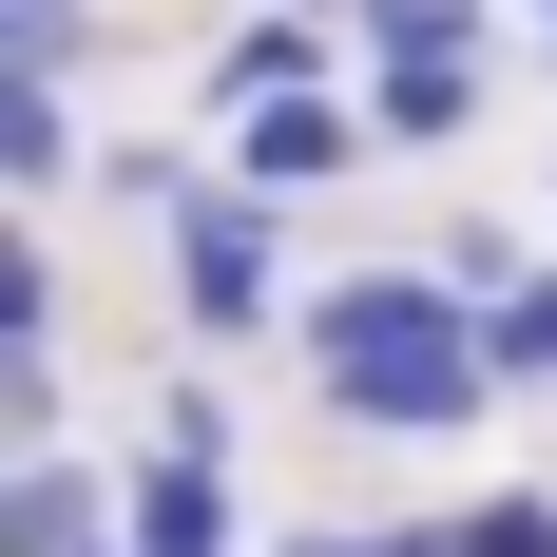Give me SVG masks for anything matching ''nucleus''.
I'll return each mask as SVG.
<instances>
[{"instance_id":"obj_1","label":"nucleus","mask_w":557,"mask_h":557,"mask_svg":"<svg viewBox=\"0 0 557 557\" xmlns=\"http://www.w3.org/2000/svg\"><path fill=\"white\" fill-rule=\"evenodd\" d=\"M288 366H308V423H327V443H385V461L481 443V423L519 404L500 327L443 288V250H366V270H327L308 308H288Z\"/></svg>"},{"instance_id":"obj_2","label":"nucleus","mask_w":557,"mask_h":557,"mask_svg":"<svg viewBox=\"0 0 557 557\" xmlns=\"http://www.w3.org/2000/svg\"><path fill=\"white\" fill-rule=\"evenodd\" d=\"M288 308H308V212H270V193H193V212L154 231V327L193 346V366H250V346H288Z\"/></svg>"},{"instance_id":"obj_3","label":"nucleus","mask_w":557,"mask_h":557,"mask_svg":"<svg viewBox=\"0 0 557 557\" xmlns=\"http://www.w3.org/2000/svg\"><path fill=\"white\" fill-rule=\"evenodd\" d=\"M366 58V115H385L404 173H461V135L500 115V58H519V0H366L346 20Z\"/></svg>"},{"instance_id":"obj_4","label":"nucleus","mask_w":557,"mask_h":557,"mask_svg":"<svg viewBox=\"0 0 557 557\" xmlns=\"http://www.w3.org/2000/svg\"><path fill=\"white\" fill-rule=\"evenodd\" d=\"M231 193H270V212H327L346 173H385V115H366V58H327V77H288V97L212 115Z\"/></svg>"},{"instance_id":"obj_5","label":"nucleus","mask_w":557,"mask_h":557,"mask_svg":"<svg viewBox=\"0 0 557 557\" xmlns=\"http://www.w3.org/2000/svg\"><path fill=\"white\" fill-rule=\"evenodd\" d=\"M115 519H135V461H97V443H20L0 461V557H97Z\"/></svg>"},{"instance_id":"obj_6","label":"nucleus","mask_w":557,"mask_h":557,"mask_svg":"<svg viewBox=\"0 0 557 557\" xmlns=\"http://www.w3.org/2000/svg\"><path fill=\"white\" fill-rule=\"evenodd\" d=\"M97 154H115V135L77 115V77H0V212H58Z\"/></svg>"},{"instance_id":"obj_7","label":"nucleus","mask_w":557,"mask_h":557,"mask_svg":"<svg viewBox=\"0 0 557 557\" xmlns=\"http://www.w3.org/2000/svg\"><path fill=\"white\" fill-rule=\"evenodd\" d=\"M327 58H346V20H270V0H231V39L193 58V135L250 115V97H288V77H327Z\"/></svg>"},{"instance_id":"obj_8","label":"nucleus","mask_w":557,"mask_h":557,"mask_svg":"<svg viewBox=\"0 0 557 557\" xmlns=\"http://www.w3.org/2000/svg\"><path fill=\"white\" fill-rule=\"evenodd\" d=\"M0 346H77V270L39 212H0Z\"/></svg>"},{"instance_id":"obj_9","label":"nucleus","mask_w":557,"mask_h":557,"mask_svg":"<svg viewBox=\"0 0 557 557\" xmlns=\"http://www.w3.org/2000/svg\"><path fill=\"white\" fill-rule=\"evenodd\" d=\"M423 250H443V288L481 308V327H500V288H539V250H557V231H519V212H443Z\"/></svg>"},{"instance_id":"obj_10","label":"nucleus","mask_w":557,"mask_h":557,"mask_svg":"<svg viewBox=\"0 0 557 557\" xmlns=\"http://www.w3.org/2000/svg\"><path fill=\"white\" fill-rule=\"evenodd\" d=\"M135 461H231V366H193V346H173L154 404H135Z\"/></svg>"},{"instance_id":"obj_11","label":"nucleus","mask_w":557,"mask_h":557,"mask_svg":"<svg viewBox=\"0 0 557 557\" xmlns=\"http://www.w3.org/2000/svg\"><path fill=\"white\" fill-rule=\"evenodd\" d=\"M115 58V0H0V77H97Z\"/></svg>"},{"instance_id":"obj_12","label":"nucleus","mask_w":557,"mask_h":557,"mask_svg":"<svg viewBox=\"0 0 557 557\" xmlns=\"http://www.w3.org/2000/svg\"><path fill=\"white\" fill-rule=\"evenodd\" d=\"M212 173H231V154H193V135H115V154H97V193H115L135 231H173L193 193H212Z\"/></svg>"},{"instance_id":"obj_13","label":"nucleus","mask_w":557,"mask_h":557,"mask_svg":"<svg viewBox=\"0 0 557 557\" xmlns=\"http://www.w3.org/2000/svg\"><path fill=\"white\" fill-rule=\"evenodd\" d=\"M20 443H77V346H0V461Z\"/></svg>"},{"instance_id":"obj_14","label":"nucleus","mask_w":557,"mask_h":557,"mask_svg":"<svg viewBox=\"0 0 557 557\" xmlns=\"http://www.w3.org/2000/svg\"><path fill=\"white\" fill-rule=\"evenodd\" d=\"M443 539H461V557H557V481H481Z\"/></svg>"},{"instance_id":"obj_15","label":"nucleus","mask_w":557,"mask_h":557,"mask_svg":"<svg viewBox=\"0 0 557 557\" xmlns=\"http://www.w3.org/2000/svg\"><path fill=\"white\" fill-rule=\"evenodd\" d=\"M270 557H461V539H443V519H288Z\"/></svg>"},{"instance_id":"obj_16","label":"nucleus","mask_w":557,"mask_h":557,"mask_svg":"<svg viewBox=\"0 0 557 557\" xmlns=\"http://www.w3.org/2000/svg\"><path fill=\"white\" fill-rule=\"evenodd\" d=\"M500 366H519V404H557V250H539V288H500Z\"/></svg>"},{"instance_id":"obj_17","label":"nucleus","mask_w":557,"mask_h":557,"mask_svg":"<svg viewBox=\"0 0 557 557\" xmlns=\"http://www.w3.org/2000/svg\"><path fill=\"white\" fill-rule=\"evenodd\" d=\"M519 58H539V77H557V0H519Z\"/></svg>"},{"instance_id":"obj_18","label":"nucleus","mask_w":557,"mask_h":557,"mask_svg":"<svg viewBox=\"0 0 557 557\" xmlns=\"http://www.w3.org/2000/svg\"><path fill=\"white\" fill-rule=\"evenodd\" d=\"M270 20H366V0H270Z\"/></svg>"},{"instance_id":"obj_19","label":"nucleus","mask_w":557,"mask_h":557,"mask_svg":"<svg viewBox=\"0 0 557 557\" xmlns=\"http://www.w3.org/2000/svg\"><path fill=\"white\" fill-rule=\"evenodd\" d=\"M97 557H135V519H115V539H97Z\"/></svg>"},{"instance_id":"obj_20","label":"nucleus","mask_w":557,"mask_h":557,"mask_svg":"<svg viewBox=\"0 0 557 557\" xmlns=\"http://www.w3.org/2000/svg\"><path fill=\"white\" fill-rule=\"evenodd\" d=\"M539 231H557V173H539Z\"/></svg>"}]
</instances>
